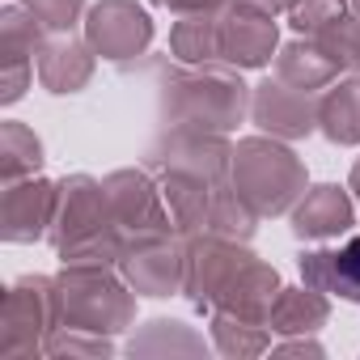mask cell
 Returning a JSON list of instances; mask_svg holds the SVG:
<instances>
[{"mask_svg":"<svg viewBox=\"0 0 360 360\" xmlns=\"http://www.w3.org/2000/svg\"><path fill=\"white\" fill-rule=\"evenodd\" d=\"M347 187L360 195V157H356V165H352V178H347Z\"/></svg>","mask_w":360,"mask_h":360,"instance_id":"836d02e7","label":"cell"},{"mask_svg":"<svg viewBox=\"0 0 360 360\" xmlns=\"http://www.w3.org/2000/svg\"><path fill=\"white\" fill-rule=\"evenodd\" d=\"M318 110H322V98H314L309 89H297L280 77L255 85V94H250V119L276 140H301V136L318 131Z\"/></svg>","mask_w":360,"mask_h":360,"instance_id":"8fae6325","label":"cell"},{"mask_svg":"<svg viewBox=\"0 0 360 360\" xmlns=\"http://www.w3.org/2000/svg\"><path fill=\"white\" fill-rule=\"evenodd\" d=\"M43 165V140L26 127V123H0V178L18 183V178L39 174Z\"/></svg>","mask_w":360,"mask_h":360,"instance_id":"d4e9b609","label":"cell"},{"mask_svg":"<svg viewBox=\"0 0 360 360\" xmlns=\"http://www.w3.org/2000/svg\"><path fill=\"white\" fill-rule=\"evenodd\" d=\"M161 178V195L169 204V217L178 225L187 242L191 238H204L212 233V195L221 183H208V178H195V174H157Z\"/></svg>","mask_w":360,"mask_h":360,"instance_id":"ac0fdd59","label":"cell"},{"mask_svg":"<svg viewBox=\"0 0 360 360\" xmlns=\"http://www.w3.org/2000/svg\"><path fill=\"white\" fill-rule=\"evenodd\" d=\"M22 5L39 18L43 30H72L81 9H85V0H22Z\"/></svg>","mask_w":360,"mask_h":360,"instance_id":"f546056e","label":"cell"},{"mask_svg":"<svg viewBox=\"0 0 360 360\" xmlns=\"http://www.w3.org/2000/svg\"><path fill=\"white\" fill-rule=\"evenodd\" d=\"M123 280L144 297H174L187 284V238L165 233V238H140L119 259Z\"/></svg>","mask_w":360,"mask_h":360,"instance_id":"ba28073f","label":"cell"},{"mask_svg":"<svg viewBox=\"0 0 360 360\" xmlns=\"http://www.w3.org/2000/svg\"><path fill=\"white\" fill-rule=\"evenodd\" d=\"M56 330V276H26L5 292L0 309V356L26 360L47 352V335Z\"/></svg>","mask_w":360,"mask_h":360,"instance_id":"5b68a950","label":"cell"},{"mask_svg":"<svg viewBox=\"0 0 360 360\" xmlns=\"http://www.w3.org/2000/svg\"><path fill=\"white\" fill-rule=\"evenodd\" d=\"M94 47L89 43H81V39H51V43H43V51H39V81H43V89H51V94H77V89H85L89 85V77H94Z\"/></svg>","mask_w":360,"mask_h":360,"instance_id":"d6986e66","label":"cell"},{"mask_svg":"<svg viewBox=\"0 0 360 360\" xmlns=\"http://www.w3.org/2000/svg\"><path fill=\"white\" fill-rule=\"evenodd\" d=\"M161 77V115L165 127H191V131H233L250 106V89L238 68H208L195 64L191 72H178L157 64Z\"/></svg>","mask_w":360,"mask_h":360,"instance_id":"7a4b0ae2","label":"cell"},{"mask_svg":"<svg viewBox=\"0 0 360 360\" xmlns=\"http://www.w3.org/2000/svg\"><path fill=\"white\" fill-rule=\"evenodd\" d=\"M318 131L330 144H360V77H347L335 89H326L318 110Z\"/></svg>","mask_w":360,"mask_h":360,"instance_id":"7402d4cb","label":"cell"},{"mask_svg":"<svg viewBox=\"0 0 360 360\" xmlns=\"http://www.w3.org/2000/svg\"><path fill=\"white\" fill-rule=\"evenodd\" d=\"M347 5H352V13H356V18H360V0H347Z\"/></svg>","mask_w":360,"mask_h":360,"instance_id":"e575fe53","label":"cell"},{"mask_svg":"<svg viewBox=\"0 0 360 360\" xmlns=\"http://www.w3.org/2000/svg\"><path fill=\"white\" fill-rule=\"evenodd\" d=\"M51 246L64 263H89V267H119L127 255V233L119 229L106 187L89 174H68L60 183L56 221H51Z\"/></svg>","mask_w":360,"mask_h":360,"instance_id":"6da1fadb","label":"cell"},{"mask_svg":"<svg viewBox=\"0 0 360 360\" xmlns=\"http://www.w3.org/2000/svg\"><path fill=\"white\" fill-rule=\"evenodd\" d=\"M280 43V30L271 22V13L233 0L221 13V64L229 68H263L271 64V51Z\"/></svg>","mask_w":360,"mask_h":360,"instance_id":"5bb4252c","label":"cell"},{"mask_svg":"<svg viewBox=\"0 0 360 360\" xmlns=\"http://www.w3.org/2000/svg\"><path fill=\"white\" fill-rule=\"evenodd\" d=\"M221 13H191L174 26L169 51L183 64H221Z\"/></svg>","mask_w":360,"mask_h":360,"instance_id":"603a6c76","label":"cell"},{"mask_svg":"<svg viewBox=\"0 0 360 360\" xmlns=\"http://www.w3.org/2000/svg\"><path fill=\"white\" fill-rule=\"evenodd\" d=\"M276 297H280V276L276 267H267L263 259H250L217 297L212 309L221 314H233V318H246V322H267L271 309H276Z\"/></svg>","mask_w":360,"mask_h":360,"instance_id":"e0dca14e","label":"cell"},{"mask_svg":"<svg viewBox=\"0 0 360 360\" xmlns=\"http://www.w3.org/2000/svg\"><path fill=\"white\" fill-rule=\"evenodd\" d=\"M102 187H106V200H110V212H115L119 229L127 233V246L140 242V238L178 233L161 187L153 183L144 169H115V174L102 178Z\"/></svg>","mask_w":360,"mask_h":360,"instance_id":"8992f818","label":"cell"},{"mask_svg":"<svg viewBox=\"0 0 360 360\" xmlns=\"http://www.w3.org/2000/svg\"><path fill=\"white\" fill-rule=\"evenodd\" d=\"M127 352H131V356H200V352H204V339H200L191 326H183V322L157 318V322H148L140 335H131Z\"/></svg>","mask_w":360,"mask_h":360,"instance_id":"484cf974","label":"cell"},{"mask_svg":"<svg viewBox=\"0 0 360 360\" xmlns=\"http://www.w3.org/2000/svg\"><path fill=\"white\" fill-rule=\"evenodd\" d=\"M314 43L339 64V68H347V72H360V18L347 9L343 18H335L330 26H322L318 34H314Z\"/></svg>","mask_w":360,"mask_h":360,"instance_id":"4316f807","label":"cell"},{"mask_svg":"<svg viewBox=\"0 0 360 360\" xmlns=\"http://www.w3.org/2000/svg\"><path fill=\"white\" fill-rule=\"evenodd\" d=\"M229 165H233V144L217 131H191V127H165V136L148 153L153 174H195L208 183H229Z\"/></svg>","mask_w":360,"mask_h":360,"instance_id":"52a82bcc","label":"cell"},{"mask_svg":"<svg viewBox=\"0 0 360 360\" xmlns=\"http://www.w3.org/2000/svg\"><path fill=\"white\" fill-rule=\"evenodd\" d=\"M326 318H330V297L305 284V288H280L267 326L276 335H314L318 326H326Z\"/></svg>","mask_w":360,"mask_h":360,"instance_id":"44dd1931","label":"cell"},{"mask_svg":"<svg viewBox=\"0 0 360 360\" xmlns=\"http://www.w3.org/2000/svg\"><path fill=\"white\" fill-rule=\"evenodd\" d=\"M136 322V288L119 280L110 267L64 263L56 276V326L119 335Z\"/></svg>","mask_w":360,"mask_h":360,"instance_id":"3957f363","label":"cell"},{"mask_svg":"<svg viewBox=\"0 0 360 360\" xmlns=\"http://www.w3.org/2000/svg\"><path fill=\"white\" fill-rule=\"evenodd\" d=\"M43 51V26L39 18L22 5H9L0 13V102L13 106L34 72V56Z\"/></svg>","mask_w":360,"mask_h":360,"instance_id":"4fadbf2b","label":"cell"},{"mask_svg":"<svg viewBox=\"0 0 360 360\" xmlns=\"http://www.w3.org/2000/svg\"><path fill=\"white\" fill-rule=\"evenodd\" d=\"M356 225V208L352 195L335 183H322L314 191H305L292 208V233L305 242H322V238H339Z\"/></svg>","mask_w":360,"mask_h":360,"instance_id":"9a60e30c","label":"cell"},{"mask_svg":"<svg viewBox=\"0 0 360 360\" xmlns=\"http://www.w3.org/2000/svg\"><path fill=\"white\" fill-rule=\"evenodd\" d=\"M229 178H233L238 195L259 217L292 212L297 200L305 195V161L292 148H284L276 136H246V140H238Z\"/></svg>","mask_w":360,"mask_h":360,"instance_id":"277c9868","label":"cell"},{"mask_svg":"<svg viewBox=\"0 0 360 360\" xmlns=\"http://www.w3.org/2000/svg\"><path fill=\"white\" fill-rule=\"evenodd\" d=\"M347 9H352L347 0H297V5H292V30L305 34V39H314L322 26H330Z\"/></svg>","mask_w":360,"mask_h":360,"instance_id":"f1b7e54d","label":"cell"},{"mask_svg":"<svg viewBox=\"0 0 360 360\" xmlns=\"http://www.w3.org/2000/svg\"><path fill=\"white\" fill-rule=\"evenodd\" d=\"M212 347L229 360H246V356H263L271 347V335H267V322H246L212 309Z\"/></svg>","mask_w":360,"mask_h":360,"instance_id":"cb8c5ba5","label":"cell"},{"mask_svg":"<svg viewBox=\"0 0 360 360\" xmlns=\"http://www.w3.org/2000/svg\"><path fill=\"white\" fill-rule=\"evenodd\" d=\"M276 77L288 81V85H297V89L318 94V89H326V85L339 77V64H335L314 39H297V43L280 47V56H276Z\"/></svg>","mask_w":360,"mask_h":360,"instance_id":"ffe728a7","label":"cell"},{"mask_svg":"<svg viewBox=\"0 0 360 360\" xmlns=\"http://www.w3.org/2000/svg\"><path fill=\"white\" fill-rule=\"evenodd\" d=\"M255 255L246 250V242H233V238H221V233H204V238H191L187 242V284H183V297L204 314L217 305L221 288L250 263Z\"/></svg>","mask_w":360,"mask_h":360,"instance_id":"9c48e42d","label":"cell"},{"mask_svg":"<svg viewBox=\"0 0 360 360\" xmlns=\"http://www.w3.org/2000/svg\"><path fill=\"white\" fill-rule=\"evenodd\" d=\"M280 352H309V356H322V347L314 339H297V343H280Z\"/></svg>","mask_w":360,"mask_h":360,"instance_id":"d6a6232c","label":"cell"},{"mask_svg":"<svg viewBox=\"0 0 360 360\" xmlns=\"http://www.w3.org/2000/svg\"><path fill=\"white\" fill-rule=\"evenodd\" d=\"M153 5L178 13V18H191V13H217V9L229 5V0H153Z\"/></svg>","mask_w":360,"mask_h":360,"instance_id":"4dcf8cb0","label":"cell"},{"mask_svg":"<svg viewBox=\"0 0 360 360\" xmlns=\"http://www.w3.org/2000/svg\"><path fill=\"white\" fill-rule=\"evenodd\" d=\"M85 39L102 60L127 64L148 51L153 43V18L136 0H98L85 18Z\"/></svg>","mask_w":360,"mask_h":360,"instance_id":"30bf717a","label":"cell"},{"mask_svg":"<svg viewBox=\"0 0 360 360\" xmlns=\"http://www.w3.org/2000/svg\"><path fill=\"white\" fill-rule=\"evenodd\" d=\"M246 5H255V9H263V13H292V5H297V0H246Z\"/></svg>","mask_w":360,"mask_h":360,"instance_id":"1f68e13d","label":"cell"},{"mask_svg":"<svg viewBox=\"0 0 360 360\" xmlns=\"http://www.w3.org/2000/svg\"><path fill=\"white\" fill-rule=\"evenodd\" d=\"M56 200L60 183L30 174L18 183H5V200H0V238L5 242H39L51 233L56 221Z\"/></svg>","mask_w":360,"mask_h":360,"instance_id":"7c38bea8","label":"cell"},{"mask_svg":"<svg viewBox=\"0 0 360 360\" xmlns=\"http://www.w3.org/2000/svg\"><path fill=\"white\" fill-rule=\"evenodd\" d=\"M110 352H115L110 335H89L72 326H56L47 335V356H110Z\"/></svg>","mask_w":360,"mask_h":360,"instance_id":"83f0119b","label":"cell"},{"mask_svg":"<svg viewBox=\"0 0 360 360\" xmlns=\"http://www.w3.org/2000/svg\"><path fill=\"white\" fill-rule=\"evenodd\" d=\"M301 280L326 297H343V301L360 305V233L335 250H305L301 255Z\"/></svg>","mask_w":360,"mask_h":360,"instance_id":"2e32d148","label":"cell"}]
</instances>
